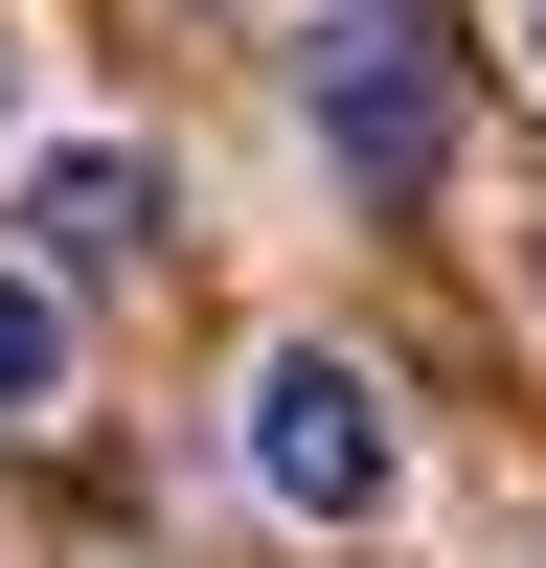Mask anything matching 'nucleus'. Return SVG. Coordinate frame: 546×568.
Wrapping results in <instances>:
<instances>
[{"mask_svg":"<svg viewBox=\"0 0 546 568\" xmlns=\"http://www.w3.org/2000/svg\"><path fill=\"white\" fill-rule=\"evenodd\" d=\"M0 136H23V23H0Z\"/></svg>","mask_w":546,"mask_h":568,"instance_id":"nucleus-5","label":"nucleus"},{"mask_svg":"<svg viewBox=\"0 0 546 568\" xmlns=\"http://www.w3.org/2000/svg\"><path fill=\"white\" fill-rule=\"evenodd\" d=\"M0 409H69V296L46 273H0Z\"/></svg>","mask_w":546,"mask_h":568,"instance_id":"nucleus-4","label":"nucleus"},{"mask_svg":"<svg viewBox=\"0 0 546 568\" xmlns=\"http://www.w3.org/2000/svg\"><path fill=\"white\" fill-rule=\"evenodd\" d=\"M318 160H342L364 205H410V182L455 160V91H433V45H410L387 0H342V23H318Z\"/></svg>","mask_w":546,"mask_h":568,"instance_id":"nucleus-2","label":"nucleus"},{"mask_svg":"<svg viewBox=\"0 0 546 568\" xmlns=\"http://www.w3.org/2000/svg\"><path fill=\"white\" fill-rule=\"evenodd\" d=\"M160 251V160H136V136H69V160H46V296H69V273H136Z\"/></svg>","mask_w":546,"mask_h":568,"instance_id":"nucleus-3","label":"nucleus"},{"mask_svg":"<svg viewBox=\"0 0 546 568\" xmlns=\"http://www.w3.org/2000/svg\"><path fill=\"white\" fill-rule=\"evenodd\" d=\"M524 69H546V0H524Z\"/></svg>","mask_w":546,"mask_h":568,"instance_id":"nucleus-6","label":"nucleus"},{"mask_svg":"<svg viewBox=\"0 0 546 568\" xmlns=\"http://www.w3.org/2000/svg\"><path fill=\"white\" fill-rule=\"evenodd\" d=\"M251 478L296 500V524H387V500H410V433H387V387H364L342 342H273L251 364Z\"/></svg>","mask_w":546,"mask_h":568,"instance_id":"nucleus-1","label":"nucleus"}]
</instances>
